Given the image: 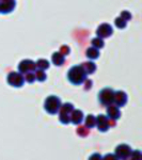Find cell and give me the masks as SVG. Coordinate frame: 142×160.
I'll list each match as a JSON object with an SVG mask.
<instances>
[{"label": "cell", "mask_w": 142, "mask_h": 160, "mask_svg": "<svg viewBox=\"0 0 142 160\" xmlns=\"http://www.w3.org/2000/svg\"><path fill=\"white\" fill-rule=\"evenodd\" d=\"M77 133H78L79 136L81 137H86L88 133H89V128H87L86 126H79L78 128H77Z\"/></svg>", "instance_id": "cell-24"}, {"label": "cell", "mask_w": 142, "mask_h": 160, "mask_svg": "<svg viewBox=\"0 0 142 160\" xmlns=\"http://www.w3.org/2000/svg\"><path fill=\"white\" fill-rule=\"evenodd\" d=\"M68 79L74 86H79L84 83V80L87 79V74L81 68V65H75L69 68L68 73Z\"/></svg>", "instance_id": "cell-1"}, {"label": "cell", "mask_w": 142, "mask_h": 160, "mask_svg": "<svg viewBox=\"0 0 142 160\" xmlns=\"http://www.w3.org/2000/svg\"><path fill=\"white\" fill-rule=\"evenodd\" d=\"M69 51H71V49H69V47L68 45H62L60 47V49H59V52H60L61 55H63L64 57L68 56L69 53Z\"/></svg>", "instance_id": "cell-26"}, {"label": "cell", "mask_w": 142, "mask_h": 160, "mask_svg": "<svg viewBox=\"0 0 142 160\" xmlns=\"http://www.w3.org/2000/svg\"><path fill=\"white\" fill-rule=\"evenodd\" d=\"M130 156H131V159L130 160H142V154H141L140 151L131 152Z\"/></svg>", "instance_id": "cell-25"}, {"label": "cell", "mask_w": 142, "mask_h": 160, "mask_svg": "<svg viewBox=\"0 0 142 160\" xmlns=\"http://www.w3.org/2000/svg\"><path fill=\"white\" fill-rule=\"evenodd\" d=\"M51 61H53V63L55 64L56 66H61L64 64V62H65V57L63 55H61L59 51H56L55 53H53V56H51Z\"/></svg>", "instance_id": "cell-14"}, {"label": "cell", "mask_w": 142, "mask_h": 160, "mask_svg": "<svg viewBox=\"0 0 142 160\" xmlns=\"http://www.w3.org/2000/svg\"><path fill=\"white\" fill-rule=\"evenodd\" d=\"M89 160H103V157L100 156L99 153H94L93 155H91V156H90Z\"/></svg>", "instance_id": "cell-29"}, {"label": "cell", "mask_w": 142, "mask_h": 160, "mask_svg": "<svg viewBox=\"0 0 142 160\" xmlns=\"http://www.w3.org/2000/svg\"><path fill=\"white\" fill-rule=\"evenodd\" d=\"M96 125H97V127H99V131L105 132V131H107L110 128L109 118H107V115H104V114L99 115V117L96 118Z\"/></svg>", "instance_id": "cell-9"}, {"label": "cell", "mask_w": 142, "mask_h": 160, "mask_svg": "<svg viewBox=\"0 0 142 160\" xmlns=\"http://www.w3.org/2000/svg\"><path fill=\"white\" fill-rule=\"evenodd\" d=\"M120 17H122L124 20L128 22V20L131 19V17H133V16H131V13L130 12H128V11H122V12H121Z\"/></svg>", "instance_id": "cell-27"}, {"label": "cell", "mask_w": 142, "mask_h": 160, "mask_svg": "<svg viewBox=\"0 0 142 160\" xmlns=\"http://www.w3.org/2000/svg\"><path fill=\"white\" fill-rule=\"evenodd\" d=\"M121 117V111L115 105H109L107 106V118L110 120H119Z\"/></svg>", "instance_id": "cell-12"}, {"label": "cell", "mask_w": 142, "mask_h": 160, "mask_svg": "<svg viewBox=\"0 0 142 160\" xmlns=\"http://www.w3.org/2000/svg\"><path fill=\"white\" fill-rule=\"evenodd\" d=\"M59 120L62 124H65L68 125L69 122V114H66V113H59Z\"/></svg>", "instance_id": "cell-23"}, {"label": "cell", "mask_w": 142, "mask_h": 160, "mask_svg": "<svg viewBox=\"0 0 142 160\" xmlns=\"http://www.w3.org/2000/svg\"><path fill=\"white\" fill-rule=\"evenodd\" d=\"M74 110V106L69 102H65V104L61 105L60 109H59V113H66V114H69L72 111Z\"/></svg>", "instance_id": "cell-18"}, {"label": "cell", "mask_w": 142, "mask_h": 160, "mask_svg": "<svg viewBox=\"0 0 142 160\" xmlns=\"http://www.w3.org/2000/svg\"><path fill=\"white\" fill-rule=\"evenodd\" d=\"M112 33H113V28L109 24H107V22L100 24L96 30L97 37L100 38H107L111 37Z\"/></svg>", "instance_id": "cell-6"}, {"label": "cell", "mask_w": 142, "mask_h": 160, "mask_svg": "<svg viewBox=\"0 0 142 160\" xmlns=\"http://www.w3.org/2000/svg\"><path fill=\"white\" fill-rule=\"evenodd\" d=\"M92 47H94V48H96V49H102L103 47H104V45H105V43H104V40L103 38H94L92 40Z\"/></svg>", "instance_id": "cell-19"}, {"label": "cell", "mask_w": 142, "mask_h": 160, "mask_svg": "<svg viewBox=\"0 0 142 160\" xmlns=\"http://www.w3.org/2000/svg\"><path fill=\"white\" fill-rule=\"evenodd\" d=\"M35 65H37V69H42V71H46V69L49 68V62L45 59H38L35 62Z\"/></svg>", "instance_id": "cell-16"}, {"label": "cell", "mask_w": 142, "mask_h": 160, "mask_svg": "<svg viewBox=\"0 0 142 160\" xmlns=\"http://www.w3.org/2000/svg\"><path fill=\"white\" fill-rule=\"evenodd\" d=\"M131 154V148L127 144H120L117 148H115V156L118 157V159L126 160Z\"/></svg>", "instance_id": "cell-7"}, {"label": "cell", "mask_w": 142, "mask_h": 160, "mask_svg": "<svg viewBox=\"0 0 142 160\" xmlns=\"http://www.w3.org/2000/svg\"><path fill=\"white\" fill-rule=\"evenodd\" d=\"M35 80L38 81H45L46 78H47V75H46L45 71H42V69H35Z\"/></svg>", "instance_id": "cell-20"}, {"label": "cell", "mask_w": 142, "mask_h": 160, "mask_svg": "<svg viewBox=\"0 0 142 160\" xmlns=\"http://www.w3.org/2000/svg\"><path fill=\"white\" fill-rule=\"evenodd\" d=\"M35 69H37L35 62H33L32 60H29V59L23 60L18 64V72L20 74H27V73H30V72H34Z\"/></svg>", "instance_id": "cell-5"}, {"label": "cell", "mask_w": 142, "mask_h": 160, "mask_svg": "<svg viewBox=\"0 0 142 160\" xmlns=\"http://www.w3.org/2000/svg\"><path fill=\"white\" fill-rule=\"evenodd\" d=\"M114 25L117 26L119 29H124V28L127 26V22L126 20H124L122 17H117V18L114 19Z\"/></svg>", "instance_id": "cell-21"}, {"label": "cell", "mask_w": 142, "mask_h": 160, "mask_svg": "<svg viewBox=\"0 0 142 160\" xmlns=\"http://www.w3.org/2000/svg\"><path fill=\"white\" fill-rule=\"evenodd\" d=\"M62 102H61V99L57 96H51L47 97L45 100V104H44V108L45 110L47 111L49 114H57L59 112V109H60Z\"/></svg>", "instance_id": "cell-2"}, {"label": "cell", "mask_w": 142, "mask_h": 160, "mask_svg": "<svg viewBox=\"0 0 142 160\" xmlns=\"http://www.w3.org/2000/svg\"><path fill=\"white\" fill-rule=\"evenodd\" d=\"M127 102V95L124 91H117L114 92V98H113V104H115L117 107H123Z\"/></svg>", "instance_id": "cell-10"}, {"label": "cell", "mask_w": 142, "mask_h": 160, "mask_svg": "<svg viewBox=\"0 0 142 160\" xmlns=\"http://www.w3.org/2000/svg\"><path fill=\"white\" fill-rule=\"evenodd\" d=\"M103 160H119V159L114 154H107L106 156L103 157Z\"/></svg>", "instance_id": "cell-28"}, {"label": "cell", "mask_w": 142, "mask_h": 160, "mask_svg": "<svg viewBox=\"0 0 142 160\" xmlns=\"http://www.w3.org/2000/svg\"><path fill=\"white\" fill-rule=\"evenodd\" d=\"M24 78H25V81H27L28 83H33V82L35 81V75L33 72H30V73L25 74Z\"/></svg>", "instance_id": "cell-22"}, {"label": "cell", "mask_w": 142, "mask_h": 160, "mask_svg": "<svg viewBox=\"0 0 142 160\" xmlns=\"http://www.w3.org/2000/svg\"><path fill=\"white\" fill-rule=\"evenodd\" d=\"M84 121V113L82 111L78 109H74L69 113V122L73 123L74 125H79Z\"/></svg>", "instance_id": "cell-11"}, {"label": "cell", "mask_w": 142, "mask_h": 160, "mask_svg": "<svg viewBox=\"0 0 142 160\" xmlns=\"http://www.w3.org/2000/svg\"><path fill=\"white\" fill-rule=\"evenodd\" d=\"M84 124L87 128H93L94 126H96V118L92 114H89L84 120Z\"/></svg>", "instance_id": "cell-17"}, {"label": "cell", "mask_w": 142, "mask_h": 160, "mask_svg": "<svg viewBox=\"0 0 142 160\" xmlns=\"http://www.w3.org/2000/svg\"><path fill=\"white\" fill-rule=\"evenodd\" d=\"M7 81L10 86L15 87V88H20L24 86V83H25L24 75L20 74L19 72H11V73L8 75Z\"/></svg>", "instance_id": "cell-4"}, {"label": "cell", "mask_w": 142, "mask_h": 160, "mask_svg": "<svg viewBox=\"0 0 142 160\" xmlns=\"http://www.w3.org/2000/svg\"><path fill=\"white\" fill-rule=\"evenodd\" d=\"M81 68H84V71L86 72L87 75H91L93 73H95L96 71V64L94 63L93 61H88V62H84V63L81 64Z\"/></svg>", "instance_id": "cell-13"}, {"label": "cell", "mask_w": 142, "mask_h": 160, "mask_svg": "<svg viewBox=\"0 0 142 160\" xmlns=\"http://www.w3.org/2000/svg\"><path fill=\"white\" fill-rule=\"evenodd\" d=\"M16 2L15 0H0V13L1 14H9L15 9Z\"/></svg>", "instance_id": "cell-8"}, {"label": "cell", "mask_w": 142, "mask_h": 160, "mask_svg": "<svg viewBox=\"0 0 142 160\" xmlns=\"http://www.w3.org/2000/svg\"><path fill=\"white\" fill-rule=\"evenodd\" d=\"M114 91L111 88H105L99 93V100L103 106H109L113 104Z\"/></svg>", "instance_id": "cell-3"}, {"label": "cell", "mask_w": 142, "mask_h": 160, "mask_svg": "<svg viewBox=\"0 0 142 160\" xmlns=\"http://www.w3.org/2000/svg\"><path fill=\"white\" fill-rule=\"evenodd\" d=\"M86 56L90 60H95V59H97L99 57V49H96V48H94V47H90V48H88L86 51Z\"/></svg>", "instance_id": "cell-15"}, {"label": "cell", "mask_w": 142, "mask_h": 160, "mask_svg": "<svg viewBox=\"0 0 142 160\" xmlns=\"http://www.w3.org/2000/svg\"><path fill=\"white\" fill-rule=\"evenodd\" d=\"M84 82H86V83H84V86H86V87H84V89L88 91V90H90L92 88L93 82H92V80H90V79H86V80H84Z\"/></svg>", "instance_id": "cell-30"}]
</instances>
